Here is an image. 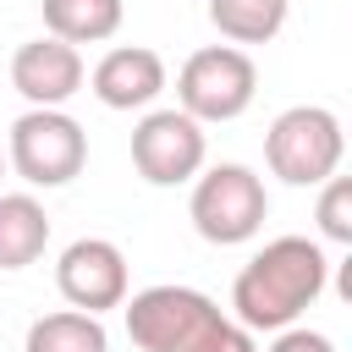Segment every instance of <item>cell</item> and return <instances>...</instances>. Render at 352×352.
Masks as SVG:
<instances>
[{
  "mask_svg": "<svg viewBox=\"0 0 352 352\" xmlns=\"http://www.w3.org/2000/svg\"><path fill=\"white\" fill-rule=\"evenodd\" d=\"M324 275H330V258L319 242L308 236H275L264 242L236 286H231V308H236V324L242 330H286L297 324V314L314 308V297L324 292Z\"/></svg>",
  "mask_w": 352,
  "mask_h": 352,
  "instance_id": "1",
  "label": "cell"
},
{
  "mask_svg": "<svg viewBox=\"0 0 352 352\" xmlns=\"http://www.w3.org/2000/svg\"><path fill=\"white\" fill-rule=\"evenodd\" d=\"M341 154H346V132H341V116L324 104H292L264 132V160L292 187L330 182L341 170Z\"/></svg>",
  "mask_w": 352,
  "mask_h": 352,
  "instance_id": "2",
  "label": "cell"
},
{
  "mask_svg": "<svg viewBox=\"0 0 352 352\" xmlns=\"http://www.w3.org/2000/svg\"><path fill=\"white\" fill-rule=\"evenodd\" d=\"M121 308H126V336L138 352H198L226 324L220 302L192 286H143Z\"/></svg>",
  "mask_w": 352,
  "mask_h": 352,
  "instance_id": "3",
  "label": "cell"
},
{
  "mask_svg": "<svg viewBox=\"0 0 352 352\" xmlns=\"http://www.w3.org/2000/svg\"><path fill=\"white\" fill-rule=\"evenodd\" d=\"M187 214H192V231H198L204 242L236 248V242L258 236V226H264V214H270V192H264V182H258L253 165L226 160V165H209L204 176H192V204H187Z\"/></svg>",
  "mask_w": 352,
  "mask_h": 352,
  "instance_id": "4",
  "label": "cell"
},
{
  "mask_svg": "<svg viewBox=\"0 0 352 352\" xmlns=\"http://www.w3.org/2000/svg\"><path fill=\"white\" fill-rule=\"evenodd\" d=\"M253 94H258V66L236 44L192 50L176 72V110L192 116L198 126L204 121H236L253 104Z\"/></svg>",
  "mask_w": 352,
  "mask_h": 352,
  "instance_id": "5",
  "label": "cell"
},
{
  "mask_svg": "<svg viewBox=\"0 0 352 352\" xmlns=\"http://www.w3.org/2000/svg\"><path fill=\"white\" fill-rule=\"evenodd\" d=\"M6 165H11L28 187H66V182L82 176V165H88V132H82L66 110H22V116L11 121Z\"/></svg>",
  "mask_w": 352,
  "mask_h": 352,
  "instance_id": "6",
  "label": "cell"
},
{
  "mask_svg": "<svg viewBox=\"0 0 352 352\" xmlns=\"http://www.w3.org/2000/svg\"><path fill=\"white\" fill-rule=\"evenodd\" d=\"M209 160V138L192 116L182 110H148L132 126V165L148 187H182L204 170Z\"/></svg>",
  "mask_w": 352,
  "mask_h": 352,
  "instance_id": "7",
  "label": "cell"
},
{
  "mask_svg": "<svg viewBox=\"0 0 352 352\" xmlns=\"http://www.w3.org/2000/svg\"><path fill=\"white\" fill-rule=\"evenodd\" d=\"M55 286L77 314H104L126 302V253L110 236H77L60 264H55Z\"/></svg>",
  "mask_w": 352,
  "mask_h": 352,
  "instance_id": "8",
  "label": "cell"
},
{
  "mask_svg": "<svg viewBox=\"0 0 352 352\" xmlns=\"http://www.w3.org/2000/svg\"><path fill=\"white\" fill-rule=\"evenodd\" d=\"M11 88L33 104V110H60L77 88H82V55L60 38H28L11 55Z\"/></svg>",
  "mask_w": 352,
  "mask_h": 352,
  "instance_id": "9",
  "label": "cell"
},
{
  "mask_svg": "<svg viewBox=\"0 0 352 352\" xmlns=\"http://www.w3.org/2000/svg\"><path fill=\"white\" fill-rule=\"evenodd\" d=\"M88 88L104 110H143L165 94V60L148 44H116L88 72Z\"/></svg>",
  "mask_w": 352,
  "mask_h": 352,
  "instance_id": "10",
  "label": "cell"
},
{
  "mask_svg": "<svg viewBox=\"0 0 352 352\" xmlns=\"http://www.w3.org/2000/svg\"><path fill=\"white\" fill-rule=\"evenodd\" d=\"M50 242V214L33 192H0V270H28Z\"/></svg>",
  "mask_w": 352,
  "mask_h": 352,
  "instance_id": "11",
  "label": "cell"
},
{
  "mask_svg": "<svg viewBox=\"0 0 352 352\" xmlns=\"http://www.w3.org/2000/svg\"><path fill=\"white\" fill-rule=\"evenodd\" d=\"M44 28L60 44H104L121 28V0H44Z\"/></svg>",
  "mask_w": 352,
  "mask_h": 352,
  "instance_id": "12",
  "label": "cell"
},
{
  "mask_svg": "<svg viewBox=\"0 0 352 352\" xmlns=\"http://www.w3.org/2000/svg\"><path fill=\"white\" fill-rule=\"evenodd\" d=\"M22 352H110V336L94 314L60 308V314H44V319L28 324Z\"/></svg>",
  "mask_w": 352,
  "mask_h": 352,
  "instance_id": "13",
  "label": "cell"
},
{
  "mask_svg": "<svg viewBox=\"0 0 352 352\" xmlns=\"http://www.w3.org/2000/svg\"><path fill=\"white\" fill-rule=\"evenodd\" d=\"M292 0H209V22L226 44H270L286 28Z\"/></svg>",
  "mask_w": 352,
  "mask_h": 352,
  "instance_id": "14",
  "label": "cell"
},
{
  "mask_svg": "<svg viewBox=\"0 0 352 352\" xmlns=\"http://www.w3.org/2000/svg\"><path fill=\"white\" fill-rule=\"evenodd\" d=\"M319 187H324V192H319V209H314L319 236L352 248V182H346V176H330V182H319Z\"/></svg>",
  "mask_w": 352,
  "mask_h": 352,
  "instance_id": "15",
  "label": "cell"
},
{
  "mask_svg": "<svg viewBox=\"0 0 352 352\" xmlns=\"http://www.w3.org/2000/svg\"><path fill=\"white\" fill-rule=\"evenodd\" d=\"M270 352H336V341H330V336H319V330L286 324V330H275V346H270Z\"/></svg>",
  "mask_w": 352,
  "mask_h": 352,
  "instance_id": "16",
  "label": "cell"
},
{
  "mask_svg": "<svg viewBox=\"0 0 352 352\" xmlns=\"http://www.w3.org/2000/svg\"><path fill=\"white\" fill-rule=\"evenodd\" d=\"M198 352H258V346H253V330H242L236 319H226V324H220Z\"/></svg>",
  "mask_w": 352,
  "mask_h": 352,
  "instance_id": "17",
  "label": "cell"
},
{
  "mask_svg": "<svg viewBox=\"0 0 352 352\" xmlns=\"http://www.w3.org/2000/svg\"><path fill=\"white\" fill-rule=\"evenodd\" d=\"M0 176H6V154H0Z\"/></svg>",
  "mask_w": 352,
  "mask_h": 352,
  "instance_id": "18",
  "label": "cell"
}]
</instances>
